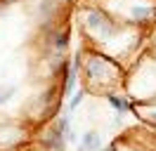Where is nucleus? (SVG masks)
I'll return each mask as SVG.
<instances>
[{
	"mask_svg": "<svg viewBox=\"0 0 156 151\" xmlns=\"http://www.w3.org/2000/svg\"><path fill=\"white\" fill-rule=\"evenodd\" d=\"M85 21H88L90 28H107V19H104V14H99L97 9H90L85 14Z\"/></svg>",
	"mask_w": 156,
	"mask_h": 151,
	"instance_id": "obj_1",
	"label": "nucleus"
},
{
	"mask_svg": "<svg viewBox=\"0 0 156 151\" xmlns=\"http://www.w3.org/2000/svg\"><path fill=\"white\" fill-rule=\"evenodd\" d=\"M80 149H83V151H97L99 149V135H97V132H85V135H83Z\"/></svg>",
	"mask_w": 156,
	"mask_h": 151,
	"instance_id": "obj_2",
	"label": "nucleus"
},
{
	"mask_svg": "<svg viewBox=\"0 0 156 151\" xmlns=\"http://www.w3.org/2000/svg\"><path fill=\"white\" fill-rule=\"evenodd\" d=\"M107 99H109L111 104H114V109H116L118 113H123V111L128 109V102H126V99H118L116 94H107Z\"/></svg>",
	"mask_w": 156,
	"mask_h": 151,
	"instance_id": "obj_3",
	"label": "nucleus"
},
{
	"mask_svg": "<svg viewBox=\"0 0 156 151\" xmlns=\"http://www.w3.org/2000/svg\"><path fill=\"white\" fill-rule=\"evenodd\" d=\"M83 97H85V92H83V90H80V92H76L73 97H71V102H69V113H73V111L78 109V106H80Z\"/></svg>",
	"mask_w": 156,
	"mask_h": 151,
	"instance_id": "obj_4",
	"label": "nucleus"
},
{
	"mask_svg": "<svg viewBox=\"0 0 156 151\" xmlns=\"http://www.w3.org/2000/svg\"><path fill=\"white\" fill-rule=\"evenodd\" d=\"M133 17H135L137 21H142V19L149 17V9H144V7H140V5H137V7H133Z\"/></svg>",
	"mask_w": 156,
	"mask_h": 151,
	"instance_id": "obj_5",
	"label": "nucleus"
}]
</instances>
